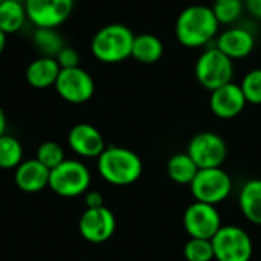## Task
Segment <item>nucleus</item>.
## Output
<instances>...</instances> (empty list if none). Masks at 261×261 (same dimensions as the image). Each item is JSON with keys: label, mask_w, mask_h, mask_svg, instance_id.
<instances>
[{"label": "nucleus", "mask_w": 261, "mask_h": 261, "mask_svg": "<svg viewBox=\"0 0 261 261\" xmlns=\"http://www.w3.org/2000/svg\"><path fill=\"white\" fill-rule=\"evenodd\" d=\"M219 26L211 6L191 5L177 15L174 31L182 46L203 47L217 35Z\"/></svg>", "instance_id": "f257e3e1"}, {"label": "nucleus", "mask_w": 261, "mask_h": 261, "mask_svg": "<svg viewBox=\"0 0 261 261\" xmlns=\"http://www.w3.org/2000/svg\"><path fill=\"white\" fill-rule=\"evenodd\" d=\"M99 176L118 187H125L135 184L142 174L141 158L124 147H106V150L98 158Z\"/></svg>", "instance_id": "f03ea898"}, {"label": "nucleus", "mask_w": 261, "mask_h": 261, "mask_svg": "<svg viewBox=\"0 0 261 261\" xmlns=\"http://www.w3.org/2000/svg\"><path fill=\"white\" fill-rule=\"evenodd\" d=\"M135 34L122 23L102 26L92 38L90 50L93 57L106 64H116L132 57Z\"/></svg>", "instance_id": "7ed1b4c3"}, {"label": "nucleus", "mask_w": 261, "mask_h": 261, "mask_svg": "<svg viewBox=\"0 0 261 261\" xmlns=\"http://www.w3.org/2000/svg\"><path fill=\"white\" fill-rule=\"evenodd\" d=\"M194 73L200 86L213 92L228 83H232L234 63L217 47H210L197 58Z\"/></svg>", "instance_id": "20e7f679"}, {"label": "nucleus", "mask_w": 261, "mask_h": 261, "mask_svg": "<svg viewBox=\"0 0 261 261\" xmlns=\"http://www.w3.org/2000/svg\"><path fill=\"white\" fill-rule=\"evenodd\" d=\"M90 182V171L83 162L66 159L50 170L49 188L61 197H76L89 191Z\"/></svg>", "instance_id": "39448f33"}, {"label": "nucleus", "mask_w": 261, "mask_h": 261, "mask_svg": "<svg viewBox=\"0 0 261 261\" xmlns=\"http://www.w3.org/2000/svg\"><path fill=\"white\" fill-rule=\"evenodd\" d=\"M190 188L196 202L216 206L229 197L232 191V180L222 167L202 168L190 184Z\"/></svg>", "instance_id": "423d86ee"}, {"label": "nucleus", "mask_w": 261, "mask_h": 261, "mask_svg": "<svg viewBox=\"0 0 261 261\" xmlns=\"http://www.w3.org/2000/svg\"><path fill=\"white\" fill-rule=\"evenodd\" d=\"M216 261H251L254 245L249 234L236 225H225L211 239Z\"/></svg>", "instance_id": "0eeeda50"}, {"label": "nucleus", "mask_w": 261, "mask_h": 261, "mask_svg": "<svg viewBox=\"0 0 261 261\" xmlns=\"http://www.w3.org/2000/svg\"><path fill=\"white\" fill-rule=\"evenodd\" d=\"M187 153L196 162L199 170L217 168L223 165L228 156V147L220 135L213 132H202L190 141Z\"/></svg>", "instance_id": "6e6552de"}, {"label": "nucleus", "mask_w": 261, "mask_h": 261, "mask_svg": "<svg viewBox=\"0 0 261 261\" xmlns=\"http://www.w3.org/2000/svg\"><path fill=\"white\" fill-rule=\"evenodd\" d=\"M75 0H26L28 20L35 28H60L72 14Z\"/></svg>", "instance_id": "1a4fd4ad"}, {"label": "nucleus", "mask_w": 261, "mask_h": 261, "mask_svg": "<svg viewBox=\"0 0 261 261\" xmlns=\"http://www.w3.org/2000/svg\"><path fill=\"white\" fill-rule=\"evenodd\" d=\"M54 87L64 101L72 104L87 102L95 92L93 78L80 66L61 69Z\"/></svg>", "instance_id": "9d476101"}, {"label": "nucleus", "mask_w": 261, "mask_h": 261, "mask_svg": "<svg viewBox=\"0 0 261 261\" xmlns=\"http://www.w3.org/2000/svg\"><path fill=\"white\" fill-rule=\"evenodd\" d=\"M222 226V217L214 205L194 202L184 213V228L191 239L211 240Z\"/></svg>", "instance_id": "9b49d317"}, {"label": "nucleus", "mask_w": 261, "mask_h": 261, "mask_svg": "<svg viewBox=\"0 0 261 261\" xmlns=\"http://www.w3.org/2000/svg\"><path fill=\"white\" fill-rule=\"evenodd\" d=\"M80 234L90 243H104L112 239L116 229V219L113 213L106 208H86L78 222Z\"/></svg>", "instance_id": "f8f14e48"}, {"label": "nucleus", "mask_w": 261, "mask_h": 261, "mask_svg": "<svg viewBox=\"0 0 261 261\" xmlns=\"http://www.w3.org/2000/svg\"><path fill=\"white\" fill-rule=\"evenodd\" d=\"M248 101L243 95L240 84L228 83L211 92L210 107L220 119H232L239 116L246 107Z\"/></svg>", "instance_id": "ddd939ff"}, {"label": "nucleus", "mask_w": 261, "mask_h": 261, "mask_svg": "<svg viewBox=\"0 0 261 261\" xmlns=\"http://www.w3.org/2000/svg\"><path fill=\"white\" fill-rule=\"evenodd\" d=\"M69 147L83 158H99L106 150V142L101 132L86 122L76 124L70 128L67 136Z\"/></svg>", "instance_id": "4468645a"}, {"label": "nucleus", "mask_w": 261, "mask_h": 261, "mask_svg": "<svg viewBox=\"0 0 261 261\" xmlns=\"http://www.w3.org/2000/svg\"><path fill=\"white\" fill-rule=\"evenodd\" d=\"M216 47L222 50L226 57H229L232 61L242 60L254 50L255 37L246 28L232 26L219 35Z\"/></svg>", "instance_id": "2eb2a0df"}, {"label": "nucleus", "mask_w": 261, "mask_h": 261, "mask_svg": "<svg viewBox=\"0 0 261 261\" xmlns=\"http://www.w3.org/2000/svg\"><path fill=\"white\" fill-rule=\"evenodd\" d=\"M50 170L37 159L23 161L15 168V185L24 193H38L49 187Z\"/></svg>", "instance_id": "dca6fc26"}, {"label": "nucleus", "mask_w": 261, "mask_h": 261, "mask_svg": "<svg viewBox=\"0 0 261 261\" xmlns=\"http://www.w3.org/2000/svg\"><path fill=\"white\" fill-rule=\"evenodd\" d=\"M60 64L55 58L38 57L26 67V81L34 89H47L55 86L60 75Z\"/></svg>", "instance_id": "f3484780"}, {"label": "nucleus", "mask_w": 261, "mask_h": 261, "mask_svg": "<svg viewBox=\"0 0 261 261\" xmlns=\"http://www.w3.org/2000/svg\"><path fill=\"white\" fill-rule=\"evenodd\" d=\"M239 206L245 219L261 226V179L248 180L239 194Z\"/></svg>", "instance_id": "a211bd4d"}, {"label": "nucleus", "mask_w": 261, "mask_h": 261, "mask_svg": "<svg viewBox=\"0 0 261 261\" xmlns=\"http://www.w3.org/2000/svg\"><path fill=\"white\" fill-rule=\"evenodd\" d=\"M164 55V43L159 37L153 34H141L135 35L132 57L144 64L158 63Z\"/></svg>", "instance_id": "6ab92c4d"}, {"label": "nucleus", "mask_w": 261, "mask_h": 261, "mask_svg": "<svg viewBox=\"0 0 261 261\" xmlns=\"http://www.w3.org/2000/svg\"><path fill=\"white\" fill-rule=\"evenodd\" d=\"M28 20L24 3L17 0H0V29L9 35L18 32Z\"/></svg>", "instance_id": "aec40b11"}, {"label": "nucleus", "mask_w": 261, "mask_h": 261, "mask_svg": "<svg viewBox=\"0 0 261 261\" xmlns=\"http://www.w3.org/2000/svg\"><path fill=\"white\" fill-rule=\"evenodd\" d=\"M199 167L190 158L188 153H177L170 158L167 164V173L170 179L179 185H190L196 177Z\"/></svg>", "instance_id": "412c9836"}, {"label": "nucleus", "mask_w": 261, "mask_h": 261, "mask_svg": "<svg viewBox=\"0 0 261 261\" xmlns=\"http://www.w3.org/2000/svg\"><path fill=\"white\" fill-rule=\"evenodd\" d=\"M32 41L37 50L41 54V57L50 58H55L60 54V50L66 46L63 37L57 32V29L49 28H35Z\"/></svg>", "instance_id": "4be33fe9"}, {"label": "nucleus", "mask_w": 261, "mask_h": 261, "mask_svg": "<svg viewBox=\"0 0 261 261\" xmlns=\"http://www.w3.org/2000/svg\"><path fill=\"white\" fill-rule=\"evenodd\" d=\"M23 162V147L20 141L11 135L0 136V168H17Z\"/></svg>", "instance_id": "5701e85b"}, {"label": "nucleus", "mask_w": 261, "mask_h": 261, "mask_svg": "<svg viewBox=\"0 0 261 261\" xmlns=\"http://www.w3.org/2000/svg\"><path fill=\"white\" fill-rule=\"evenodd\" d=\"M217 21L220 24H231L236 23L245 9L243 0H214L211 6Z\"/></svg>", "instance_id": "b1692460"}, {"label": "nucleus", "mask_w": 261, "mask_h": 261, "mask_svg": "<svg viewBox=\"0 0 261 261\" xmlns=\"http://www.w3.org/2000/svg\"><path fill=\"white\" fill-rule=\"evenodd\" d=\"M184 257L187 261H213V242L206 239H190L184 248Z\"/></svg>", "instance_id": "393cba45"}, {"label": "nucleus", "mask_w": 261, "mask_h": 261, "mask_svg": "<svg viewBox=\"0 0 261 261\" xmlns=\"http://www.w3.org/2000/svg\"><path fill=\"white\" fill-rule=\"evenodd\" d=\"M38 162H41L46 168L54 170L55 167H58L63 161H66L64 158V150L61 148L60 144L54 142V141H46L43 142L38 150H37V158Z\"/></svg>", "instance_id": "a878e982"}, {"label": "nucleus", "mask_w": 261, "mask_h": 261, "mask_svg": "<svg viewBox=\"0 0 261 261\" xmlns=\"http://www.w3.org/2000/svg\"><path fill=\"white\" fill-rule=\"evenodd\" d=\"M240 87L249 104H255V106L261 104V69L249 70L243 76Z\"/></svg>", "instance_id": "bb28decb"}, {"label": "nucleus", "mask_w": 261, "mask_h": 261, "mask_svg": "<svg viewBox=\"0 0 261 261\" xmlns=\"http://www.w3.org/2000/svg\"><path fill=\"white\" fill-rule=\"evenodd\" d=\"M55 60L58 61V64H60L61 69H69V67H76V66H80V55H78V52H76L73 47H70V46H64V47L60 50V54L55 57Z\"/></svg>", "instance_id": "cd10ccee"}, {"label": "nucleus", "mask_w": 261, "mask_h": 261, "mask_svg": "<svg viewBox=\"0 0 261 261\" xmlns=\"http://www.w3.org/2000/svg\"><path fill=\"white\" fill-rule=\"evenodd\" d=\"M86 206L87 208H101L104 206V197L99 191H87L86 193Z\"/></svg>", "instance_id": "c85d7f7f"}, {"label": "nucleus", "mask_w": 261, "mask_h": 261, "mask_svg": "<svg viewBox=\"0 0 261 261\" xmlns=\"http://www.w3.org/2000/svg\"><path fill=\"white\" fill-rule=\"evenodd\" d=\"M245 2V9H248V12L261 20V0H243Z\"/></svg>", "instance_id": "c756f323"}, {"label": "nucleus", "mask_w": 261, "mask_h": 261, "mask_svg": "<svg viewBox=\"0 0 261 261\" xmlns=\"http://www.w3.org/2000/svg\"><path fill=\"white\" fill-rule=\"evenodd\" d=\"M5 132H6V116H5L3 109L0 107V136H3Z\"/></svg>", "instance_id": "7c9ffc66"}, {"label": "nucleus", "mask_w": 261, "mask_h": 261, "mask_svg": "<svg viewBox=\"0 0 261 261\" xmlns=\"http://www.w3.org/2000/svg\"><path fill=\"white\" fill-rule=\"evenodd\" d=\"M5 46H6V34L0 29V55L5 50Z\"/></svg>", "instance_id": "2f4dec72"}, {"label": "nucleus", "mask_w": 261, "mask_h": 261, "mask_svg": "<svg viewBox=\"0 0 261 261\" xmlns=\"http://www.w3.org/2000/svg\"><path fill=\"white\" fill-rule=\"evenodd\" d=\"M17 2H21V3H24V2H26V0H17Z\"/></svg>", "instance_id": "473e14b6"}]
</instances>
